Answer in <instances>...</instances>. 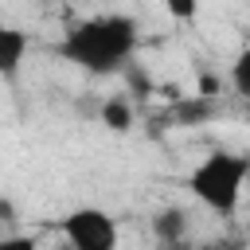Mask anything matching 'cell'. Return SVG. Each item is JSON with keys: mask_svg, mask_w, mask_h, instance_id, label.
<instances>
[{"mask_svg": "<svg viewBox=\"0 0 250 250\" xmlns=\"http://www.w3.org/2000/svg\"><path fill=\"white\" fill-rule=\"evenodd\" d=\"M137 47H141V23L125 12H102V16H86V20L70 23L55 51L62 62H70L94 78H105V74H117L121 66H129Z\"/></svg>", "mask_w": 250, "mask_h": 250, "instance_id": "cell-1", "label": "cell"}, {"mask_svg": "<svg viewBox=\"0 0 250 250\" xmlns=\"http://www.w3.org/2000/svg\"><path fill=\"white\" fill-rule=\"evenodd\" d=\"M246 180H250V156H246V152H234V148H211V152L184 176V188H188L191 199L203 203L211 215L227 219V215L238 211Z\"/></svg>", "mask_w": 250, "mask_h": 250, "instance_id": "cell-2", "label": "cell"}, {"mask_svg": "<svg viewBox=\"0 0 250 250\" xmlns=\"http://www.w3.org/2000/svg\"><path fill=\"white\" fill-rule=\"evenodd\" d=\"M59 230H62V238L74 250H113L117 246V219L109 211L94 207V203L66 211L62 223H59Z\"/></svg>", "mask_w": 250, "mask_h": 250, "instance_id": "cell-3", "label": "cell"}, {"mask_svg": "<svg viewBox=\"0 0 250 250\" xmlns=\"http://www.w3.org/2000/svg\"><path fill=\"white\" fill-rule=\"evenodd\" d=\"M27 47H31V39H27L23 27L0 23V78H4V82H16V78H20L23 59H27Z\"/></svg>", "mask_w": 250, "mask_h": 250, "instance_id": "cell-4", "label": "cell"}, {"mask_svg": "<svg viewBox=\"0 0 250 250\" xmlns=\"http://www.w3.org/2000/svg\"><path fill=\"white\" fill-rule=\"evenodd\" d=\"M98 117H102V125L109 133H129L133 129V102L125 94H109V98H102Z\"/></svg>", "mask_w": 250, "mask_h": 250, "instance_id": "cell-5", "label": "cell"}, {"mask_svg": "<svg viewBox=\"0 0 250 250\" xmlns=\"http://www.w3.org/2000/svg\"><path fill=\"white\" fill-rule=\"evenodd\" d=\"M152 234H156V242H164V246L184 242V238H188V215H184L180 207H168V211L152 215Z\"/></svg>", "mask_w": 250, "mask_h": 250, "instance_id": "cell-6", "label": "cell"}, {"mask_svg": "<svg viewBox=\"0 0 250 250\" xmlns=\"http://www.w3.org/2000/svg\"><path fill=\"white\" fill-rule=\"evenodd\" d=\"M164 4V12L176 20V23H191L195 16H199V0H160Z\"/></svg>", "mask_w": 250, "mask_h": 250, "instance_id": "cell-7", "label": "cell"}]
</instances>
